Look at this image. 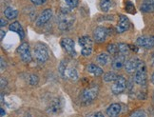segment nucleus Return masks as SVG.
<instances>
[{
    "label": "nucleus",
    "instance_id": "44",
    "mask_svg": "<svg viewBox=\"0 0 154 117\" xmlns=\"http://www.w3.org/2000/svg\"><path fill=\"white\" fill-rule=\"evenodd\" d=\"M153 98H154V94H153Z\"/></svg>",
    "mask_w": 154,
    "mask_h": 117
},
{
    "label": "nucleus",
    "instance_id": "35",
    "mask_svg": "<svg viewBox=\"0 0 154 117\" xmlns=\"http://www.w3.org/2000/svg\"><path fill=\"white\" fill-rule=\"evenodd\" d=\"M129 49H130V51H134V52H138V47H137V46L129 45Z\"/></svg>",
    "mask_w": 154,
    "mask_h": 117
},
{
    "label": "nucleus",
    "instance_id": "36",
    "mask_svg": "<svg viewBox=\"0 0 154 117\" xmlns=\"http://www.w3.org/2000/svg\"><path fill=\"white\" fill-rule=\"evenodd\" d=\"M0 22H1V24H0V26H1V28L7 26V21L4 20V18H1V20H0Z\"/></svg>",
    "mask_w": 154,
    "mask_h": 117
},
{
    "label": "nucleus",
    "instance_id": "3",
    "mask_svg": "<svg viewBox=\"0 0 154 117\" xmlns=\"http://www.w3.org/2000/svg\"><path fill=\"white\" fill-rule=\"evenodd\" d=\"M78 43L81 47V54L85 57L91 55L93 41L90 36H82L78 39Z\"/></svg>",
    "mask_w": 154,
    "mask_h": 117
},
{
    "label": "nucleus",
    "instance_id": "15",
    "mask_svg": "<svg viewBox=\"0 0 154 117\" xmlns=\"http://www.w3.org/2000/svg\"><path fill=\"white\" fill-rule=\"evenodd\" d=\"M125 63H126V55L119 54L113 58V60L111 62V67L113 69L117 71V69H121L125 66Z\"/></svg>",
    "mask_w": 154,
    "mask_h": 117
},
{
    "label": "nucleus",
    "instance_id": "20",
    "mask_svg": "<svg viewBox=\"0 0 154 117\" xmlns=\"http://www.w3.org/2000/svg\"><path fill=\"white\" fill-rule=\"evenodd\" d=\"M87 69L88 72L93 74L94 76H100V75L103 74V69L99 66L95 65V64H90V65L87 67Z\"/></svg>",
    "mask_w": 154,
    "mask_h": 117
},
{
    "label": "nucleus",
    "instance_id": "34",
    "mask_svg": "<svg viewBox=\"0 0 154 117\" xmlns=\"http://www.w3.org/2000/svg\"><path fill=\"white\" fill-rule=\"evenodd\" d=\"M0 63H1V71L3 72L4 69H6V62H5V60H4V58H1V61H0Z\"/></svg>",
    "mask_w": 154,
    "mask_h": 117
},
{
    "label": "nucleus",
    "instance_id": "5",
    "mask_svg": "<svg viewBox=\"0 0 154 117\" xmlns=\"http://www.w3.org/2000/svg\"><path fill=\"white\" fill-rule=\"evenodd\" d=\"M34 57L38 63L43 64L49 59V51L44 45H37L33 50Z\"/></svg>",
    "mask_w": 154,
    "mask_h": 117
},
{
    "label": "nucleus",
    "instance_id": "8",
    "mask_svg": "<svg viewBox=\"0 0 154 117\" xmlns=\"http://www.w3.org/2000/svg\"><path fill=\"white\" fill-rule=\"evenodd\" d=\"M126 87H127L126 78L122 76V75H119V77L116 79V81H114V84L111 87V91L114 94H120V93H122L126 90Z\"/></svg>",
    "mask_w": 154,
    "mask_h": 117
},
{
    "label": "nucleus",
    "instance_id": "37",
    "mask_svg": "<svg viewBox=\"0 0 154 117\" xmlns=\"http://www.w3.org/2000/svg\"><path fill=\"white\" fill-rule=\"evenodd\" d=\"M7 85V81L5 82L4 83V78L3 77H1V89H4V87Z\"/></svg>",
    "mask_w": 154,
    "mask_h": 117
},
{
    "label": "nucleus",
    "instance_id": "25",
    "mask_svg": "<svg viewBox=\"0 0 154 117\" xmlns=\"http://www.w3.org/2000/svg\"><path fill=\"white\" fill-rule=\"evenodd\" d=\"M130 49H129V45L126 44V43H119L118 44V52L124 54V55H127L128 54Z\"/></svg>",
    "mask_w": 154,
    "mask_h": 117
},
{
    "label": "nucleus",
    "instance_id": "4",
    "mask_svg": "<svg viewBox=\"0 0 154 117\" xmlns=\"http://www.w3.org/2000/svg\"><path fill=\"white\" fill-rule=\"evenodd\" d=\"M146 67L143 61H140L137 69L134 72L133 81L138 85H146Z\"/></svg>",
    "mask_w": 154,
    "mask_h": 117
},
{
    "label": "nucleus",
    "instance_id": "7",
    "mask_svg": "<svg viewBox=\"0 0 154 117\" xmlns=\"http://www.w3.org/2000/svg\"><path fill=\"white\" fill-rule=\"evenodd\" d=\"M109 34V29L100 26L95 28V30L93 31V39L98 43L105 42L106 38H108Z\"/></svg>",
    "mask_w": 154,
    "mask_h": 117
},
{
    "label": "nucleus",
    "instance_id": "10",
    "mask_svg": "<svg viewBox=\"0 0 154 117\" xmlns=\"http://www.w3.org/2000/svg\"><path fill=\"white\" fill-rule=\"evenodd\" d=\"M51 17H52V10L51 9H46L38 16V18L36 19V21H35V25H36L37 27L43 26L46 24V23L49 22V20L51 18Z\"/></svg>",
    "mask_w": 154,
    "mask_h": 117
},
{
    "label": "nucleus",
    "instance_id": "30",
    "mask_svg": "<svg viewBox=\"0 0 154 117\" xmlns=\"http://www.w3.org/2000/svg\"><path fill=\"white\" fill-rule=\"evenodd\" d=\"M38 76L36 74H32V75H29V83L32 85V86H35V85H37L38 84Z\"/></svg>",
    "mask_w": 154,
    "mask_h": 117
},
{
    "label": "nucleus",
    "instance_id": "40",
    "mask_svg": "<svg viewBox=\"0 0 154 117\" xmlns=\"http://www.w3.org/2000/svg\"><path fill=\"white\" fill-rule=\"evenodd\" d=\"M151 82H152V84L154 85V73L152 74V76H151Z\"/></svg>",
    "mask_w": 154,
    "mask_h": 117
},
{
    "label": "nucleus",
    "instance_id": "18",
    "mask_svg": "<svg viewBox=\"0 0 154 117\" xmlns=\"http://www.w3.org/2000/svg\"><path fill=\"white\" fill-rule=\"evenodd\" d=\"M140 9L143 13H153L154 11V0H143Z\"/></svg>",
    "mask_w": 154,
    "mask_h": 117
},
{
    "label": "nucleus",
    "instance_id": "26",
    "mask_svg": "<svg viewBox=\"0 0 154 117\" xmlns=\"http://www.w3.org/2000/svg\"><path fill=\"white\" fill-rule=\"evenodd\" d=\"M125 10L127 11V13H128L130 14H134L136 13L134 4L131 1H129V0H126V2H125Z\"/></svg>",
    "mask_w": 154,
    "mask_h": 117
},
{
    "label": "nucleus",
    "instance_id": "42",
    "mask_svg": "<svg viewBox=\"0 0 154 117\" xmlns=\"http://www.w3.org/2000/svg\"><path fill=\"white\" fill-rule=\"evenodd\" d=\"M21 117H31V115L28 114V115H24V116H21Z\"/></svg>",
    "mask_w": 154,
    "mask_h": 117
},
{
    "label": "nucleus",
    "instance_id": "1",
    "mask_svg": "<svg viewBox=\"0 0 154 117\" xmlns=\"http://www.w3.org/2000/svg\"><path fill=\"white\" fill-rule=\"evenodd\" d=\"M74 17L67 13H61L57 15V25L58 28L63 32H68L73 27Z\"/></svg>",
    "mask_w": 154,
    "mask_h": 117
},
{
    "label": "nucleus",
    "instance_id": "12",
    "mask_svg": "<svg viewBox=\"0 0 154 117\" xmlns=\"http://www.w3.org/2000/svg\"><path fill=\"white\" fill-rule=\"evenodd\" d=\"M130 26V22L128 18L124 14L119 15V21H118V24L116 25V32L118 33H123L127 32Z\"/></svg>",
    "mask_w": 154,
    "mask_h": 117
},
{
    "label": "nucleus",
    "instance_id": "22",
    "mask_svg": "<svg viewBox=\"0 0 154 117\" xmlns=\"http://www.w3.org/2000/svg\"><path fill=\"white\" fill-rule=\"evenodd\" d=\"M110 61V56L106 52H102L97 56V62L101 66H106V64H109Z\"/></svg>",
    "mask_w": 154,
    "mask_h": 117
},
{
    "label": "nucleus",
    "instance_id": "29",
    "mask_svg": "<svg viewBox=\"0 0 154 117\" xmlns=\"http://www.w3.org/2000/svg\"><path fill=\"white\" fill-rule=\"evenodd\" d=\"M106 51H108L109 54H115L116 52H118V45H115V44H109L108 48H106Z\"/></svg>",
    "mask_w": 154,
    "mask_h": 117
},
{
    "label": "nucleus",
    "instance_id": "32",
    "mask_svg": "<svg viewBox=\"0 0 154 117\" xmlns=\"http://www.w3.org/2000/svg\"><path fill=\"white\" fill-rule=\"evenodd\" d=\"M32 3L36 5V6H40V5H43L47 2V0H31Z\"/></svg>",
    "mask_w": 154,
    "mask_h": 117
},
{
    "label": "nucleus",
    "instance_id": "2",
    "mask_svg": "<svg viewBox=\"0 0 154 117\" xmlns=\"http://www.w3.org/2000/svg\"><path fill=\"white\" fill-rule=\"evenodd\" d=\"M98 91H99L98 87H96V86H92V87L85 89L80 94L81 103L84 105H88L91 102H93L98 95Z\"/></svg>",
    "mask_w": 154,
    "mask_h": 117
},
{
    "label": "nucleus",
    "instance_id": "23",
    "mask_svg": "<svg viewBox=\"0 0 154 117\" xmlns=\"http://www.w3.org/2000/svg\"><path fill=\"white\" fill-rule=\"evenodd\" d=\"M119 77V75L117 73H115L114 72H106L103 76V80L105 82H114L116 81V79Z\"/></svg>",
    "mask_w": 154,
    "mask_h": 117
},
{
    "label": "nucleus",
    "instance_id": "9",
    "mask_svg": "<svg viewBox=\"0 0 154 117\" xmlns=\"http://www.w3.org/2000/svg\"><path fill=\"white\" fill-rule=\"evenodd\" d=\"M63 109V100L60 98H55L47 108V112L51 114H58L62 112Z\"/></svg>",
    "mask_w": 154,
    "mask_h": 117
},
{
    "label": "nucleus",
    "instance_id": "31",
    "mask_svg": "<svg viewBox=\"0 0 154 117\" xmlns=\"http://www.w3.org/2000/svg\"><path fill=\"white\" fill-rule=\"evenodd\" d=\"M130 117H146V115L145 112H142V110H136V112H134L130 115Z\"/></svg>",
    "mask_w": 154,
    "mask_h": 117
},
{
    "label": "nucleus",
    "instance_id": "16",
    "mask_svg": "<svg viewBox=\"0 0 154 117\" xmlns=\"http://www.w3.org/2000/svg\"><path fill=\"white\" fill-rule=\"evenodd\" d=\"M9 30L11 32H16L17 34L19 35L20 39H24L25 38V32H24V29L21 26V24L18 21H14L13 23H11L10 26H9Z\"/></svg>",
    "mask_w": 154,
    "mask_h": 117
},
{
    "label": "nucleus",
    "instance_id": "13",
    "mask_svg": "<svg viewBox=\"0 0 154 117\" xmlns=\"http://www.w3.org/2000/svg\"><path fill=\"white\" fill-rule=\"evenodd\" d=\"M141 60H139L137 57H130L129 59H128L125 63V68L126 72H129V73H133L135 72V71L137 69L138 66H139V63H140Z\"/></svg>",
    "mask_w": 154,
    "mask_h": 117
},
{
    "label": "nucleus",
    "instance_id": "38",
    "mask_svg": "<svg viewBox=\"0 0 154 117\" xmlns=\"http://www.w3.org/2000/svg\"><path fill=\"white\" fill-rule=\"evenodd\" d=\"M0 32H1V36H0V39L3 40V38H4L5 35H6V32H5V31H3V30L0 31Z\"/></svg>",
    "mask_w": 154,
    "mask_h": 117
},
{
    "label": "nucleus",
    "instance_id": "33",
    "mask_svg": "<svg viewBox=\"0 0 154 117\" xmlns=\"http://www.w3.org/2000/svg\"><path fill=\"white\" fill-rule=\"evenodd\" d=\"M88 117H105V116H104V114L102 112H95V113L90 115Z\"/></svg>",
    "mask_w": 154,
    "mask_h": 117
},
{
    "label": "nucleus",
    "instance_id": "43",
    "mask_svg": "<svg viewBox=\"0 0 154 117\" xmlns=\"http://www.w3.org/2000/svg\"><path fill=\"white\" fill-rule=\"evenodd\" d=\"M152 37H153V41H154V36H152Z\"/></svg>",
    "mask_w": 154,
    "mask_h": 117
},
{
    "label": "nucleus",
    "instance_id": "11",
    "mask_svg": "<svg viewBox=\"0 0 154 117\" xmlns=\"http://www.w3.org/2000/svg\"><path fill=\"white\" fill-rule=\"evenodd\" d=\"M61 46L63 49L66 51L69 55L75 56L76 51H75V47H74V41L72 38L65 37L61 40Z\"/></svg>",
    "mask_w": 154,
    "mask_h": 117
},
{
    "label": "nucleus",
    "instance_id": "19",
    "mask_svg": "<svg viewBox=\"0 0 154 117\" xmlns=\"http://www.w3.org/2000/svg\"><path fill=\"white\" fill-rule=\"evenodd\" d=\"M4 15L9 20H14L18 16V11L14 7H7L4 10Z\"/></svg>",
    "mask_w": 154,
    "mask_h": 117
},
{
    "label": "nucleus",
    "instance_id": "17",
    "mask_svg": "<svg viewBox=\"0 0 154 117\" xmlns=\"http://www.w3.org/2000/svg\"><path fill=\"white\" fill-rule=\"evenodd\" d=\"M122 107L120 104L118 103H113L106 109V115L109 117H118L121 112Z\"/></svg>",
    "mask_w": 154,
    "mask_h": 117
},
{
    "label": "nucleus",
    "instance_id": "14",
    "mask_svg": "<svg viewBox=\"0 0 154 117\" xmlns=\"http://www.w3.org/2000/svg\"><path fill=\"white\" fill-rule=\"evenodd\" d=\"M136 44L138 45V47H142L144 49L154 48V41L152 36H141L136 40Z\"/></svg>",
    "mask_w": 154,
    "mask_h": 117
},
{
    "label": "nucleus",
    "instance_id": "28",
    "mask_svg": "<svg viewBox=\"0 0 154 117\" xmlns=\"http://www.w3.org/2000/svg\"><path fill=\"white\" fill-rule=\"evenodd\" d=\"M66 4L68 5V7L69 9H75L77 6H78V3H79V0H64Z\"/></svg>",
    "mask_w": 154,
    "mask_h": 117
},
{
    "label": "nucleus",
    "instance_id": "27",
    "mask_svg": "<svg viewBox=\"0 0 154 117\" xmlns=\"http://www.w3.org/2000/svg\"><path fill=\"white\" fill-rule=\"evenodd\" d=\"M67 62L65 60H62L60 65L58 67V71H59V73L61 74V76L65 77V75H66V71H67Z\"/></svg>",
    "mask_w": 154,
    "mask_h": 117
},
{
    "label": "nucleus",
    "instance_id": "21",
    "mask_svg": "<svg viewBox=\"0 0 154 117\" xmlns=\"http://www.w3.org/2000/svg\"><path fill=\"white\" fill-rule=\"evenodd\" d=\"M99 7L102 11L106 13V11H109L113 7V1H112V0H100Z\"/></svg>",
    "mask_w": 154,
    "mask_h": 117
},
{
    "label": "nucleus",
    "instance_id": "24",
    "mask_svg": "<svg viewBox=\"0 0 154 117\" xmlns=\"http://www.w3.org/2000/svg\"><path fill=\"white\" fill-rule=\"evenodd\" d=\"M66 75L70 80L75 81L78 79V73H77V71L74 68H68L66 71Z\"/></svg>",
    "mask_w": 154,
    "mask_h": 117
},
{
    "label": "nucleus",
    "instance_id": "6",
    "mask_svg": "<svg viewBox=\"0 0 154 117\" xmlns=\"http://www.w3.org/2000/svg\"><path fill=\"white\" fill-rule=\"evenodd\" d=\"M17 54H19L23 62L29 63L32 61L31 49H29V45L27 42H23L22 44H20V46L17 48Z\"/></svg>",
    "mask_w": 154,
    "mask_h": 117
},
{
    "label": "nucleus",
    "instance_id": "41",
    "mask_svg": "<svg viewBox=\"0 0 154 117\" xmlns=\"http://www.w3.org/2000/svg\"><path fill=\"white\" fill-rule=\"evenodd\" d=\"M4 115H5V112L3 109H1V116H4Z\"/></svg>",
    "mask_w": 154,
    "mask_h": 117
},
{
    "label": "nucleus",
    "instance_id": "39",
    "mask_svg": "<svg viewBox=\"0 0 154 117\" xmlns=\"http://www.w3.org/2000/svg\"><path fill=\"white\" fill-rule=\"evenodd\" d=\"M151 65H152V67L154 68V56L152 57V59H151Z\"/></svg>",
    "mask_w": 154,
    "mask_h": 117
}]
</instances>
